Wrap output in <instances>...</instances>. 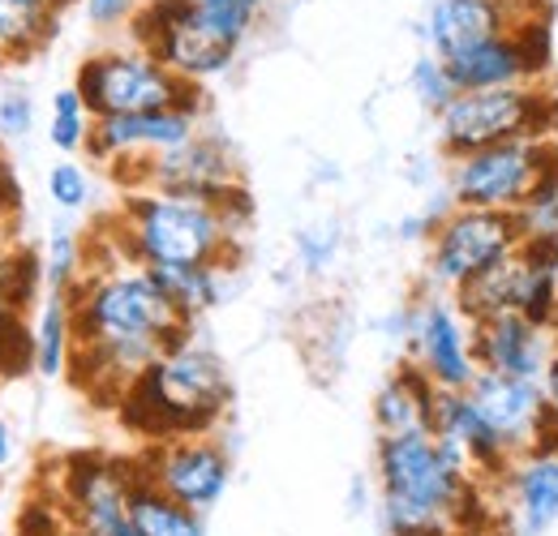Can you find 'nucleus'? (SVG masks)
<instances>
[{
  "label": "nucleus",
  "instance_id": "f257e3e1",
  "mask_svg": "<svg viewBox=\"0 0 558 536\" xmlns=\"http://www.w3.org/2000/svg\"><path fill=\"white\" fill-rule=\"evenodd\" d=\"M73 382L95 403H121L125 391L172 348L190 343V327L146 267L99 263L70 292Z\"/></svg>",
  "mask_w": 558,
  "mask_h": 536
},
{
  "label": "nucleus",
  "instance_id": "f03ea898",
  "mask_svg": "<svg viewBox=\"0 0 558 536\" xmlns=\"http://www.w3.org/2000/svg\"><path fill=\"white\" fill-rule=\"evenodd\" d=\"M374 476L387 536H486L498 524L494 494L473 476L469 460L434 429L378 438Z\"/></svg>",
  "mask_w": 558,
  "mask_h": 536
},
{
  "label": "nucleus",
  "instance_id": "7ed1b4c3",
  "mask_svg": "<svg viewBox=\"0 0 558 536\" xmlns=\"http://www.w3.org/2000/svg\"><path fill=\"white\" fill-rule=\"evenodd\" d=\"M228 400H232V382L223 361L198 343H181L163 352L125 391V400L117 403V416L142 442L159 447L172 438L210 434L228 412Z\"/></svg>",
  "mask_w": 558,
  "mask_h": 536
},
{
  "label": "nucleus",
  "instance_id": "20e7f679",
  "mask_svg": "<svg viewBox=\"0 0 558 536\" xmlns=\"http://www.w3.org/2000/svg\"><path fill=\"white\" fill-rule=\"evenodd\" d=\"M232 232L228 215L210 202L130 190L121 202L117 245L134 267H223Z\"/></svg>",
  "mask_w": 558,
  "mask_h": 536
},
{
  "label": "nucleus",
  "instance_id": "39448f33",
  "mask_svg": "<svg viewBox=\"0 0 558 536\" xmlns=\"http://www.w3.org/2000/svg\"><path fill=\"white\" fill-rule=\"evenodd\" d=\"M73 90L82 95L86 112L95 121L104 117H138V112H163V108H185L203 117V86L177 77L168 65H159L150 52H95L77 65Z\"/></svg>",
  "mask_w": 558,
  "mask_h": 536
},
{
  "label": "nucleus",
  "instance_id": "423d86ee",
  "mask_svg": "<svg viewBox=\"0 0 558 536\" xmlns=\"http://www.w3.org/2000/svg\"><path fill=\"white\" fill-rule=\"evenodd\" d=\"M558 125V99L533 86L464 90L438 117V137L451 159L486 150L498 142H546Z\"/></svg>",
  "mask_w": 558,
  "mask_h": 536
},
{
  "label": "nucleus",
  "instance_id": "0eeeda50",
  "mask_svg": "<svg viewBox=\"0 0 558 536\" xmlns=\"http://www.w3.org/2000/svg\"><path fill=\"white\" fill-rule=\"evenodd\" d=\"M520 241H524V228L511 210L456 206L447 219H438L429 236V279L442 288H464L482 270L511 258Z\"/></svg>",
  "mask_w": 558,
  "mask_h": 536
},
{
  "label": "nucleus",
  "instance_id": "6e6552de",
  "mask_svg": "<svg viewBox=\"0 0 558 536\" xmlns=\"http://www.w3.org/2000/svg\"><path fill=\"white\" fill-rule=\"evenodd\" d=\"M134 48L150 52L159 65H168L185 82H203L232 65L236 48L215 39L207 26L198 22L194 0H150L142 4L130 22Z\"/></svg>",
  "mask_w": 558,
  "mask_h": 536
},
{
  "label": "nucleus",
  "instance_id": "1a4fd4ad",
  "mask_svg": "<svg viewBox=\"0 0 558 536\" xmlns=\"http://www.w3.org/2000/svg\"><path fill=\"white\" fill-rule=\"evenodd\" d=\"M138 476V460L73 455L61 476V507L73 536H138L130 520V494Z\"/></svg>",
  "mask_w": 558,
  "mask_h": 536
},
{
  "label": "nucleus",
  "instance_id": "9d476101",
  "mask_svg": "<svg viewBox=\"0 0 558 536\" xmlns=\"http://www.w3.org/2000/svg\"><path fill=\"white\" fill-rule=\"evenodd\" d=\"M550 142H498L486 150L451 159V198L456 206L473 210H520L542 168H546Z\"/></svg>",
  "mask_w": 558,
  "mask_h": 536
},
{
  "label": "nucleus",
  "instance_id": "9b49d317",
  "mask_svg": "<svg viewBox=\"0 0 558 536\" xmlns=\"http://www.w3.org/2000/svg\"><path fill=\"white\" fill-rule=\"evenodd\" d=\"M138 468L155 489H163L172 502H181V507H190L198 515H207L210 507H219L228 485H232V455L210 434L172 438V442L146 447Z\"/></svg>",
  "mask_w": 558,
  "mask_h": 536
},
{
  "label": "nucleus",
  "instance_id": "f8f14e48",
  "mask_svg": "<svg viewBox=\"0 0 558 536\" xmlns=\"http://www.w3.org/2000/svg\"><path fill=\"white\" fill-rule=\"evenodd\" d=\"M409 339H413V365L425 369V378L438 391H469L473 378L482 374L473 352V322L460 314V305L421 301L409 322Z\"/></svg>",
  "mask_w": 558,
  "mask_h": 536
},
{
  "label": "nucleus",
  "instance_id": "ddd939ff",
  "mask_svg": "<svg viewBox=\"0 0 558 536\" xmlns=\"http://www.w3.org/2000/svg\"><path fill=\"white\" fill-rule=\"evenodd\" d=\"M146 190L155 194H172V198H194L219 206L223 198H232L241 185V172H236V159L228 150V142L210 134L190 137L185 146L159 155L150 168H146Z\"/></svg>",
  "mask_w": 558,
  "mask_h": 536
},
{
  "label": "nucleus",
  "instance_id": "4468645a",
  "mask_svg": "<svg viewBox=\"0 0 558 536\" xmlns=\"http://www.w3.org/2000/svg\"><path fill=\"white\" fill-rule=\"evenodd\" d=\"M190 137H198V112H185V108H163V112H138V117H104L95 121L90 142H86V155L99 159V163H134L142 159L146 168L185 146Z\"/></svg>",
  "mask_w": 558,
  "mask_h": 536
},
{
  "label": "nucleus",
  "instance_id": "2eb2a0df",
  "mask_svg": "<svg viewBox=\"0 0 558 536\" xmlns=\"http://www.w3.org/2000/svg\"><path fill=\"white\" fill-rule=\"evenodd\" d=\"M494 507L507 536L550 533L558 524V451L550 447L524 451L494 489Z\"/></svg>",
  "mask_w": 558,
  "mask_h": 536
},
{
  "label": "nucleus",
  "instance_id": "dca6fc26",
  "mask_svg": "<svg viewBox=\"0 0 558 536\" xmlns=\"http://www.w3.org/2000/svg\"><path fill=\"white\" fill-rule=\"evenodd\" d=\"M434 434H438L442 442H451V447L469 460L473 476L486 485L489 494L502 485V476L520 460V455L498 438V429L477 412V403L469 400V391H438V403H434Z\"/></svg>",
  "mask_w": 558,
  "mask_h": 536
},
{
  "label": "nucleus",
  "instance_id": "f3484780",
  "mask_svg": "<svg viewBox=\"0 0 558 536\" xmlns=\"http://www.w3.org/2000/svg\"><path fill=\"white\" fill-rule=\"evenodd\" d=\"M555 348L558 343L546 327H537L520 314H498L486 322H473V352H477V365L486 374L542 382Z\"/></svg>",
  "mask_w": 558,
  "mask_h": 536
},
{
  "label": "nucleus",
  "instance_id": "a211bd4d",
  "mask_svg": "<svg viewBox=\"0 0 558 536\" xmlns=\"http://www.w3.org/2000/svg\"><path fill=\"white\" fill-rule=\"evenodd\" d=\"M507 31L511 26L502 13V0H438L434 17H429V44L442 61L464 57Z\"/></svg>",
  "mask_w": 558,
  "mask_h": 536
},
{
  "label": "nucleus",
  "instance_id": "6ab92c4d",
  "mask_svg": "<svg viewBox=\"0 0 558 536\" xmlns=\"http://www.w3.org/2000/svg\"><path fill=\"white\" fill-rule=\"evenodd\" d=\"M434 403H438V387L425 378L421 365L404 361V365L383 382V391H378V400H374L378 438L434 429Z\"/></svg>",
  "mask_w": 558,
  "mask_h": 536
},
{
  "label": "nucleus",
  "instance_id": "aec40b11",
  "mask_svg": "<svg viewBox=\"0 0 558 536\" xmlns=\"http://www.w3.org/2000/svg\"><path fill=\"white\" fill-rule=\"evenodd\" d=\"M57 35L52 0H0V57L31 61Z\"/></svg>",
  "mask_w": 558,
  "mask_h": 536
},
{
  "label": "nucleus",
  "instance_id": "412c9836",
  "mask_svg": "<svg viewBox=\"0 0 558 536\" xmlns=\"http://www.w3.org/2000/svg\"><path fill=\"white\" fill-rule=\"evenodd\" d=\"M35 374L44 378H65L73 365V309L70 296L44 292V301L35 305Z\"/></svg>",
  "mask_w": 558,
  "mask_h": 536
},
{
  "label": "nucleus",
  "instance_id": "4be33fe9",
  "mask_svg": "<svg viewBox=\"0 0 558 536\" xmlns=\"http://www.w3.org/2000/svg\"><path fill=\"white\" fill-rule=\"evenodd\" d=\"M130 520H134L138 536H207V520L198 511L172 502L146 476H138V485L130 494Z\"/></svg>",
  "mask_w": 558,
  "mask_h": 536
},
{
  "label": "nucleus",
  "instance_id": "5701e85b",
  "mask_svg": "<svg viewBox=\"0 0 558 536\" xmlns=\"http://www.w3.org/2000/svg\"><path fill=\"white\" fill-rule=\"evenodd\" d=\"M155 275V283L163 288V296L172 301V309L194 322L203 318L210 305H219V267H146Z\"/></svg>",
  "mask_w": 558,
  "mask_h": 536
},
{
  "label": "nucleus",
  "instance_id": "b1692460",
  "mask_svg": "<svg viewBox=\"0 0 558 536\" xmlns=\"http://www.w3.org/2000/svg\"><path fill=\"white\" fill-rule=\"evenodd\" d=\"M0 292H4V305L13 314H31L48 283H44V254L26 249V245H9L0 249Z\"/></svg>",
  "mask_w": 558,
  "mask_h": 536
},
{
  "label": "nucleus",
  "instance_id": "393cba45",
  "mask_svg": "<svg viewBox=\"0 0 558 536\" xmlns=\"http://www.w3.org/2000/svg\"><path fill=\"white\" fill-rule=\"evenodd\" d=\"M82 275H86V245L77 241V232H70L61 223L48 236V249H44V283H48V292L70 296Z\"/></svg>",
  "mask_w": 558,
  "mask_h": 536
},
{
  "label": "nucleus",
  "instance_id": "a878e982",
  "mask_svg": "<svg viewBox=\"0 0 558 536\" xmlns=\"http://www.w3.org/2000/svg\"><path fill=\"white\" fill-rule=\"evenodd\" d=\"M90 130H95V117L86 112L82 95L65 86L52 95V117H48V142L61 150V155H73V150H86L90 142Z\"/></svg>",
  "mask_w": 558,
  "mask_h": 536
},
{
  "label": "nucleus",
  "instance_id": "bb28decb",
  "mask_svg": "<svg viewBox=\"0 0 558 536\" xmlns=\"http://www.w3.org/2000/svg\"><path fill=\"white\" fill-rule=\"evenodd\" d=\"M194 9L215 39H223L228 48H241V39L254 31L263 13V0H194Z\"/></svg>",
  "mask_w": 558,
  "mask_h": 536
},
{
  "label": "nucleus",
  "instance_id": "cd10ccee",
  "mask_svg": "<svg viewBox=\"0 0 558 536\" xmlns=\"http://www.w3.org/2000/svg\"><path fill=\"white\" fill-rule=\"evenodd\" d=\"M26 374H35V336H31L26 314H13L0 327V382L26 378Z\"/></svg>",
  "mask_w": 558,
  "mask_h": 536
},
{
  "label": "nucleus",
  "instance_id": "c85d7f7f",
  "mask_svg": "<svg viewBox=\"0 0 558 536\" xmlns=\"http://www.w3.org/2000/svg\"><path fill=\"white\" fill-rule=\"evenodd\" d=\"M413 90H417L421 108H429L434 117H442L447 103L460 95L456 82H451V73H447V65H442V57H421L417 65H413Z\"/></svg>",
  "mask_w": 558,
  "mask_h": 536
},
{
  "label": "nucleus",
  "instance_id": "c756f323",
  "mask_svg": "<svg viewBox=\"0 0 558 536\" xmlns=\"http://www.w3.org/2000/svg\"><path fill=\"white\" fill-rule=\"evenodd\" d=\"M48 198L57 202L61 210H82L90 202V176L82 163L73 159H61L48 168Z\"/></svg>",
  "mask_w": 558,
  "mask_h": 536
},
{
  "label": "nucleus",
  "instance_id": "7c9ffc66",
  "mask_svg": "<svg viewBox=\"0 0 558 536\" xmlns=\"http://www.w3.org/2000/svg\"><path fill=\"white\" fill-rule=\"evenodd\" d=\"M35 130V103L26 90H0V137H22Z\"/></svg>",
  "mask_w": 558,
  "mask_h": 536
},
{
  "label": "nucleus",
  "instance_id": "2f4dec72",
  "mask_svg": "<svg viewBox=\"0 0 558 536\" xmlns=\"http://www.w3.org/2000/svg\"><path fill=\"white\" fill-rule=\"evenodd\" d=\"M138 0H86V17L95 26H121L130 13H134Z\"/></svg>",
  "mask_w": 558,
  "mask_h": 536
},
{
  "label": "nucleus",
  "instance_id": "473e14b6",
  "mask_svg": "<svg viewBox=\"0 0 558 536\" xmlns=\"http://www.w3.org/2000/svg\"><path fill=\"white\" fill-rule=\"evenodd\" d=\"M17 206H22V185H17V176H13V168H9V159L0 150V219L13 223Z\"/></svg>",
  "mask_w": 558,
  "mask_h": 536
},
{
  "label": "nucleus",
  "instance_id": "72a5a7b5",
  "mask_svg": "<svg viewBox=\"0 0 558 536\" xmlns=\"http://www.w3.org/2000/svg\"><path fill=\"white\" fill-rule=\"evenodd\" d=\"M542 395H546L550 416L558 421V348H555V356H550V365H546V374H542Z\"/></svg>",
  "mask_w": 558,
  "mask_h": 536
},
{
  "label": "nucleus",
  "instance_id": "f704fd0d",
  "mask_svg": "<svg viewBox=\"0 0 558 536\" xmlns=\"http://www.w3.org/2000/svg\"><path fill=\"white\" fill-rule=\"evenodd\" d=\"M9 460H13V434H9V425H4V416H0V472H4Z\"/></svg>",
  "mask_w": 558,
  "mask_h": 536
},
{
  "label": "nucleus",
  "instance_id": "c9c22d12",
  "mask_svg": "<svg viewBox=\"0 0 558 536\" xmlns=\"http://www.w3.org/2000/svg\"><path fill=\"white\" fill-rule=\"evenodd\" d=\"M9 318H13V309H9V305H4V292H0V327H4V322H9Z\"/></svg>",
  "mask_w": 558,
  "mask_h": 536
},
{
  "label": "nucleus",
  "instance_id": "e433bc0d",
  "mask_svg": "<svg viewBox=\"0 0 558 536\" xmlns=\"http://www.w3.org/2000/svg\"><path fill=\"white\" fill-rule=\"evenodd\" d=\"M0 249H9V223L0 219Z\"/></svg>",
  "mask_w": 558,
  "mask_h": 536
},
{
  "label": "nucleus",
  "instance_id": "4c0bfd02",
  "mask_svg": "<svg viewBox=\"0 0 558 536\" xmlns=\"http://www.w3.org/2000/svg\"><path fill=\"white\" fill-rule=\"evenodd\" d=\"M429 536H473V533H429Z\"/></svg>",
  "mask_w": 558,
  "mask_h": 536
},
{
  "label": "nucleus",
  "instance_id": "58836bf2",
  "mask_svg": "<svg viewBox=\"0 0 558 536\" xmlns=\"http://www.w3.org/2000/svg\"><path fill=\"white\" fill-rule=\"evenodd\" d=\"M52 4H57V9H65V4H73V0H52Z\"/></svg>",
  "mask_w": 558,
  "mask_h": 536
},
{
  "label": "nucleus",
  "instance_id": "ea45409f",
  "mask_svg": "<svg viewBox=\"0 0 558 536\" xmlns=\"http://www.w3.org/2000/svg\"><path fill=\"white\" fill-rule=\"evenodd\" d=\"M0 65H4V57H0Z\"/></svg>",
  "mask_w": 558,
  "mask_h": 536
}]
</instances>
